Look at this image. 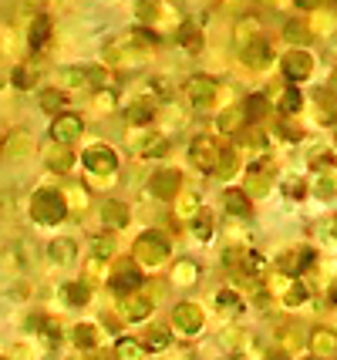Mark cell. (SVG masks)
<instances>
[{"instance_id": "cell-1", "label": "cell", "mask_w": 337, "mask_h": 360, "mask_svg": "<svg viewBox=\"0 0 337 360\" xmlns=\"http://www.w3.org/2000/svg\"><path fill=\"white\" fill-rule=\"evenodd\" d=\"M31 219L37 226H58V222L68 216V205H65V195L61 188H37L31 195V205H27Z\"/></svg>"}, {"instance_id": "cell-2", "label": "cell", "mask_w": 337, "mask_h": 360, "mask_svg": "<svg viewBox=\"0 0 337 360\" xmlns=\"http://www.w3.org/2000/svg\"><path fill=\"white\" fill-rule=\"evenodd\" d=\"M61 84H65V94L68 91H105L108 84V71L105 68H95V64H81V68H68L61 71Z\"/></svg>"}, {"instance_id": "cell-3", "label": "cell", "mask_w": 337, "mask_h": 360, "mask_svg": "<svg viewBox=\"0 0 337 360\" xmlns=\"http://www.w3.org/2000/svg\"><path fill=\"white\" fill-rule=\"evenodd\" d=\"M132 252H135L132 259H135V263H142V266H162V263L169 259L172 246H169V239H165L159 229H148V233H142L139 239H135Z\"/></svg>"}, {"instance_id": "cell-4", "label": "cell", "mask_w": 337, "mask_h": 360, "mask_svg": "<svg viewBox=\"0 0 337 360\" xmlns=\"http://www.w3.org/2000/svg\"><path fill=\"white\" fill-rule=\"evenodd\" d=\"M223 148L216 139H209V135H199V139L189 145V162H193L199 172H216V165H220V158H223Z\"/></svg>"}, {"instance_id": "cell-5", "label": "cell", "mask_w": 337, "mask_h": 360, "mask_svg": "<svg viewBox=\"0 0 337 360\" xmlns=\"http://www.w3.org/2000/svg\"><path fill=\"white\" fill-rule=\"evenodd\" d=\"M203 327H206V314H203L199 303H189V300L176 303V310H172V330H176L179 337H196Z\"/></svg>"}, {"instance_id": "cell-6", "label": "cell", "mask_w": 337, "mask_h": 360, "mask_svg": "<svg viewBox=\"0 0 337 360\" xmlns=\"http://www.w3.org/2000/svg\"><path fill=\"white\" fill-rule=\"evenodd\" d=\"M182 91H186V101L193 108H209L216 101V94H220V81L209 78V75H193L182 84Z\"/></svg>"}, {"instance_id": "cell-7", "label": "cell", "mask_w": 337, "mask_h": 360, "mask_svg": "<svg viewBox=\"0 0 337 360\" xmlns=\"http://www.w3.org/2000/svg\"><path fill=\"white\" fill-rule=\"evenodd\" d=\"M108 283H112L115 293H122V297H129V293H139V286H142V273H139V263L135 259H118L108 273Z\"/></svg>"}, {"instance_id": "cell-8", "label": "cell", "mask_w": 337, "mask_h": 360, "mask_svg": "<svg viewBox=\"0 0 337 360\" xmlns=\"http://www.w3.org/2000/svg\"><path fill=\"white\" fill-rule=\"evenodd\" d=\"M81 131H84V118L75 115V111H61L54 122H51V141L54 145H75L81 139Z\"/></svg>"}, {"instance_id": "cell-9", "label": "cell", "mask_w": 337, "mask_h": 360, "mask_svg": "<svg viewBox=\"0 0 337 360\" xmlns=\"http://www.w3.org/2000/svg\"><path fill=\"white\" fill-rule=\"evenodd\" d=\"M314 259H317V252L310 250V246H297V250H287L280 259H276V266L284 276H293V280H300L307 269L314 266Z\"/></svg>"}, {"instance_id": "cell-10", "label": "cell", "mask_w": 337, "mask_h": 360, "mask_svg": "<svg viewBox=\"0 0 337 360\" xmlns=\"http://www.w3.org/2000/svg\"><path fill=\"white\" fill-rule=\"evenodd\" d=\"M280 68H284L287 81L300 84V81H307L310 75H314V58L307 54L304 47H290L287 54H284V61H280Z\"/></svg>"}, {"instance_id": "cell-11", "label": "cell", "mask_w": 337, "mask_h": 360, "mask_svg": "<svg viewBox=\"0 0 337 360\" xmlns=\"http://www.w3.org/2000/svg\"><path fill=\"white\" fill-rule=\"evenodd\" d=\"M81 162H84V169H88L91 175H112V172H118V155H115L108 145H91V148H84Z\"/></svg>"}, {"instance_id": "cell-12", "label": "cell", "mask_w": 337, "mask_h": 360, "mask_svg": "<svg viewBox=\"0 0 337 360\" xmlns=\"http://www.w3.org/2000/svg\"><path fill=\"white\" fill-rule=\"evenodd\" d=\"M307 347H310L314 360H337V330L314 327L307 337Z\"/></svg>"}, {"instance_id": "cell-13", "label": "cell", "mask_w": 337, "mask_h": 360, "mask_svg": "<svg viewBox=\"0 0 337 360\" xmlns=\"http://www.w3.org/2000/svg\"><path fill=\"white\" fill-rule=\"evenodd\" d=\"M179 188H182V175L176 169H162L148 179V192L155 195V199H176Z\"/></svg>"}, {"instance_id": "cell-14", "label": "cell", "mask_w": 337, "mask_h": 360, "mask_svg": "<svg viewBox=\"0 0 337 360\" xmlns=\"http://www.w3.org/2000/svg\"><path fill=\"white\" fill-rule=\"evenodd\" d=\"M270 179H273V165L267 158H260V162H253V165L246 169V186H243V192H246V195H260V192L270 188Z\"/></svg>"}, {"instance_id": "cell-15", "label": "cell", "mask_w": 337, "mask_h": 360, "mask_svg": "<svg viewBox=\"0 0 337 360\" xmlns=\"http://www.w3.org/2000/svg\"><path fill=\"white\" fill-rule=\"evenodd\" d=\"M273 293L284 300L287 307H300V303H307V286H304V280H293V276H280V280L273 283Z\"/></svg>"}, {"instance_id": "cell-16", "label": "cell", "mask_w": 337, "mask_h": 360, "mask_svg": "<svg viewBox=\"0 0 337 360\" xmlns=\"http://www.w3.org/2000/svg\"><path fill=\"white\" fill-rule=\"evenodd\" d=\"M118 314H122V320H145V316L152 314V300L145 297V293H129V297H122V303H118Z\"/></svg>"}, {"instance_id": "cell-17", "label": "cell", "mask_w": 337, "mask_h": 360, "mask_svg": "<svg viewBox=\"0 0 337 360\" xmlns=\"http://www.w3.org/2000/svg\"><path fill=\"white\" fill-rule=\"evenodd\" d=\"M132 152H139L142 158H162L169 152V141L155 135V131H148V135H135L132 139Z\"/></svg>"}, {"instance_id": "cell-18", "label": "cell", "mask_w": 337, "mask_h": 360, "mask_svg": "<svg viewBox=\"0 0 337 360\" xmlns=\"http://www.w3.org/2000/svg\"><path fill=\"white\" fill-rule=\"evenodd\" d=\"M243 54V64H250V68H267V64H273V44L267 41V37H260L257 44H250V47H243L240 51Z\"/></svg>"}, {"instance_id": "cell-19", "label": "cell", "mask_w": 337, "mask_h": 360, "mask_svg": "<svg viewBox=\"0 0 337 360\" xmlns=\"http://www.w3.org/2000/svg\"><path fill=\"white\" fill-rule=\"evenodd\" d=\"M129 205L125 202H105L101 205V222H105V226H108V229H125V226H129Z\"/></svg>"}, {"instance_id": "cell-20", "label": "cell", "mask_w": 337, "mask_h": 360, "mask_svg": "<svg viewBox=\"0 0 337 360\" xmlns=\"http://www.w3.org/2000/svg\"><path fill=\"white\" fill-rule=\"evenodd\" d=\"M155 108H159V105H155V98H135L125 115H129L132 125H148V122L155 118Z\"/></svg>"}, {"instance_id": "cell-21", "label": "cell", "mask_w": 337, "mask_h": 360, "mask_svg": "<svg viewBox=\"0 0 337 360\" xmlns=\"http://www.w3.org/2000/svg\"><path fill=\"white\" fill-rule=\"evenodd\" d=\"M223 205L229 216H236V219H246L250 216V209H253V202H250V195L243 192V188H229L223 195Z\"/></svg>"}, {"instance_id": "cell-22", "label": "cell", "mask_w": 337, "mask_h": 360, "mask_svg": "<svg viewBox=\"0 0 337 360\" xmlns=\"http://www.w3.org/2000/svg\"><path fill=\"white\" fill-rule=\"evenodd\" d=\"M75 252H78V246H75V239H68V236L51 239V246H48L51 263H58V266H68V263L75 259Z\"/></svg>"}, {"instance_id": "cell-23", "label": "cell", "mask_w": 337, "mask_h": 360, "mask_svg": "<svg viewBox=\"0 0 337 360\" xmlns=\"http://www.w3.org/2000/svg\"><path fill=\"white\" fill-rule=\"evenodd\" d=\"M260 37H263V27H260L257 17H243L240 24H236V44H240V51L250 44H257Z\"/></svg>"}, {"instance_id": "cell-24", "label": "cell", "mask_w": 337, "mask_h": 360, "mask_svg": "<svg viewBox=\"0 0 337 360\" xmlns=\"http://www.w3.org/2000/svg\"><path fill=\"white\" fill-rule=\"evenodd\" d=\"M51 41V17L48 14H37L31 24V31H27V44L34 47V51H41V47Z\"/></svg>"}, {"instance_id": "cell-25", "label": "cell", "mask_w": 337, "mask_h": 360, "mask_svg": "<svg viewBox=\"0 0 337 360\" xmlns=\"http://www.w3.org/2000/svg\"><path fill=\"white\" fill-rule=\"evenodd\" d=\"M270 115V98L267 94H250L246 101H243V118L246 122H260V118H267Z\"/></svg>"}, {"instance_id": "cell-26", "label": "cell", "mask_w": 337, "mask_h": 360, "mask_svg": "<svg viewBox=\"0 0 337 360\" xmlns=\"http://www.w3.org/2000/svg\"><path fill=\"white\" fill-rule=\"evenodd\" d=\"M216 128L223 131V135H240L243 128H246V118H243V108H226L220 118H216Z\"/></svg>"}, {"instance_id": "cell-27", "label": "cell", "mask_w": 337, "mask_h": 360, "mask_svg": "<svg viewBox=\"0 0 337 360\" xmlns=\"http://www.w3.org/2000/svg\"><path fill=\"white\" fill-rule=\"evenodd\" d=\"M44 162H48L51 172H71V165H75V155H71V148H65V145H54L48 155H44Z\"/></svg>"}, {"instance_id": "cell-28", "label": "cell", "mask_w": 337, "mask_h": 360, "mask_svg": "<svg viewBox=\"0 0 337 360\" xmlns=\"http://www.w3.org/2000/svg\"><path fill=\"white\" fill-rule=\"evenodd\" d=\"M189 226H193V236L199 239V243H209L212 233H216V216H212L209 209H199V216H196Z\"/></svg>"}, {"instance_id": "cell-29", "label": "cell", "mask_w": 337, "mask_h": 360, "mask_svg": "<svg viewBox=\"0 0 337 360\" xmlns=\"http://www.w3.org/2000/svg\"><path fill=\"white\" fill-rule=\"evenodd\" d=\"M300 105H304V94L297 91V88H284V91H280V98H276V111H280L284 118L297 115V111H300Z\"/></svg>"}, {"instance_id": "cell-30", "label": "cell", "mask_w": 337, "mask_h": 360, "mask_svg": "<svg viewBox=\"0 0 337 360\" xmlns=\"http://www.w3.org/2000/svg\"><path fill=\"white\" fill-rule=\"evenodd\" d=\"M27 148H31V135H27V131H20V128H17V131H11V135H7V141L0 145V152H4V155H11V158L24 155Z\"/></svg>"}, {"instance_id": "cell-31", "label": "cell", "mask_w": 337, "mask_h": 360, "mask_svg": "<svg viewBox=\"0 0 337 360\" xmlns=\"http://www.w3.org/2000/svg\"><path fill=\"white\" fill-rule=\"evenodd\" d=\"M11 81H14V88H20V91L34 88V84H37V64H14Z\"/></svg>"}, {"instance_id": "cell-32", "label": "cell", "mask_w": 337, "mask_h": 360, "mask_svg": "<svg viewBox=\"0 0 337 360\" xmlns=\"http://www.w3.org/2000/svg\"><path fill=\"white\" fill-rule=\"evenodd\" d=\"M199 280V266H196L193 259H176V266H172V283L179 286H193Z\"/></svg>"}, {"instance_id": "cell-33", "label": "cell", "mask_w": 337, "mask_h": 360, "mask_svg": "<svg viewBox=\"0 0 337 360\" xmlns=\"http://www.w3.org/2000/svg\"><path fill=\"white\" fill-rule=\"evenodd\" d=\"M101 280H108V259L88 256V259H84V283L91 286V283H101Z\"/></svg>"}, {"instance_id": "cell-34", "label": "cell", "mask_w": 337, "mask_h": 360, "mask_svg": "<svg viewBox=\"0 0 337 360\" xmlns=\"http://www.w3.org/2000/svg\"><path fill=\"white\" fill-rule=\"evenodd\" d=\"M139 344H142L145 350H165V347H169V330L165 327H148L142 337H139Z\"/></svg>"}, {"instance_id": "cell-35", "label": "cell", "mask_w": 337, "mask_h": 360, "mask_svg": "<svg viewBox=\"0 0 337 360\" xmlns=\"http://www.w3.org/2000/svg\"><path fill=\"white\" fill-rule=\"evenodd\" d=\"M75 344L84 347V350H95V347L101 344V333H98L95 323H78V327H75Z\"/></svg>"}, {"instance_id": "cell-36", "label": "cell", "mask_w": 337, "mask_h": 360, "mask_svg": "<svg viewBox=\"0 0 337 360\" xmlns=\"http://www.w3.org/2000/svg\"><path fill=\"white\" fill-rule=\"evenodd\" d=\"M284 37H287L290 44H307L314 31H310V20H290L287 27H284Z\"/></svg>"}, {"instance_id": "cell-37", "label": "cell", "mask_w": 337, "mask_h": 360, "mask_svg": "<svg viewBox=\"0 0 337 360\" xmlns=\"http://www.w3.org/2000/svg\"><path fill=\"white\" fill-rule=\"evenodd\" d=\"M236 141H240V148H246V152H263V145H267V135L260 131V128H243L240 135H236Z\"/></svg>"}, {"instance_id": "cell-38", "label": "cell", "mask_w": 337, "mask_h": 360, "mask_svg": "<svg viewBox=\"0 0 337 360\" xmlns=\"http://www.w3.org/2000/svg\"><path fill=\"white\" fill-rule=\"evenodd\" d=\"M65 300L71 303V307H84V303L91 300V286H88L84 280L68 283V286H65Z\"/></svg>"}, {"instance_id": "cell-39", "label": "cell", "mask_w": 337, "mask_h": 360, "mask_svg": "<svg viewBox=\"0 0 337 360\" xmlns=\"http://www.w3.org/2000/svg\"><path fill=\"white\" fill-rule=\"evenodd\" d=\"M176 41H179V47H186V51H199L203 47V34H199V27L196 24H182L179 27V34H176Z\"/></svg>"}, {"instance_id": "cell-40", "label": "cell", "mask_w": 337, "mask_h": 360, "mask_svg": "<svg viewBox=\"0 0 337 360\" xmlns=\"http://www.w3.org/2000/svg\"><path fill=\"white\" fill-rule=\"evenodd\" d=\"M115 354L122 360H145V347L139 340H132V337H122L118 347H115Z\"/></svg>"}, {"instance_id": "cell-41", "label": "cell", "mask_w": 337, "mask_h": 360, "mask_svg": "<svg viewBox=\"0 0 337 360\" xmlns=\"http://www.w3.org/2000/svg\"><path fill=\"white\" fill-rule=\"evenodd\" d=\"M199 209H203V205H199V195H193V192H189V195H179V202H176L179 219H196Z\"/></svg>"}, {"instance_id": "cell-42", "label": "cell", "mask_w": 337, "mask_h": 360, "mask_svg": "<svg viewBox=\"0 0 337 360\" xmlns=\"http://www.w3.org/2000/svg\"><path fill=\"white\" fill-rule=\"evenodd\" d=\"M61 195H65V205H68V209H78V212H81V209H88V188L68 186Z\"/></svg>"}, {"instance_id": "cell-43", "label": "cell", "mask_w": 337, "mask_h": 360, "mask_svg": "<svg viewBox=\"0 0 337 360\" xmlns=\"http://www.w3.org/2000/svg\"><path fill=\"white\" fill-rule=\"evenodd\" d=\"M65 101H68V94L65 91H44L41 94V108L48 111V115H61V108H65Z\"/></svg>"}, {"instance_id": "cell-44", "label": "cell", "mask_w": 337, "mask_h": 360, "mask_svg": "<svg viewBox=\"0 0 337 360\" xmlns=\"http://www.w3.org/2000/svg\"><path fill=\"white\" fill-rule=\"evenodd\" d=\"M220 179H233L236 175V152L233 148H223V158H220V165H216V172Z\"/></svg>"}, {"instance_id": "cell-45", "label": "cell", "mask_w": 337, "mask_h": 360, "mask_svg": "<svg viewBox=\"0 0 337 360\" xmlns=\"http://www.w3.org/2000/svg\"><path fill=\"white\" fill-rule=\"evenodd\" d=\"M216 307H223V310H240V307H243V297L236 293V290L223 286V290L216 293Z\"/></svg>"}, {"instance_id": "cell-46", "label": "cell", "mask_w": 337, "mask_h": 360, "mask_svg": "<svg viewBox=\"0 0 337 360\" xmlns=\"http://www.w3.org/2000/svg\"><path fill=\"white\" fill-rule=\"evenodd\" d=\"M317 195H321V199H337V175L334 172H321V179H317Z\"/></svg>"}, {"instance_id": "cell-47", "label": "cell", "mask_w": 337, "mask_h": 360, "mask_svg": "<svg viewBox=\"0 0 337 360\" xmlns=\"http://www.w3.org/2000/svg\"><path fill=\"white\" fill-rule=\"evenodd\" d=\"M115 252V243L108 239V236H95L91 239V256H101V259H108Z\"/></svg>"}, {"instance_id": "cell-48", "label": "cell", "mask_w": 337, "mask_h": 360, "mask_svg": "<svg viewBox=\"0 0 337 360\" xmlns=\"http://www.w3.org/2000/svg\"><path fill=\"white\" fill-rule=\"evenodd\" d=\"M284 195H287V199H304L307 182L304 179H287V182H284Z\"/></svg>"}, {"instance_id": "cell-49", "label": "cell", "mask_w": 337, "mask_h": 360, "mask_svg": "<svg viewBox=\"0 0 337 360\" xmlns=\"http://www.w3.org/2000/svg\"><path fill=\"white\" fill-rule=\"evenodd\" d=\"M276 128H280V135H284V139H290V141H300V139H304L300 125H293L290 118H280V122H276Z\"/></svg>"}, {"instance_id": "cell-50", "label": "cell", "mask_w": 337, "mask_h": 360, "mask_svg": "<svg viewBox=\"0 0 337 360\" xmlns=\"http://www.w3.org/2000/svg\"><path fill=\"white\" fill-rule=\"evenodd\" d=\"M95 108L98 111H112L115 108V91H98L95 94Z\"/></svg>"}, {"instance_id": "cell-51", "label": "cell", "mask_w": 337, "mask_h": 360, "mask_svg": "<svg viewBox=\"0 0 337 360\" xmlns=\"http://www.w3.org/2000/svg\"><path fill=\"white\" fill-rule=\"evenodd\" d=\"M310 165H314V169H324V165L331 169V152H314V155H310Z\"/></svg>"}, {"instance_id": "cell-52", "label": "cell", "mask_w": 337, "mask_h": 360, "mask_svg": "<svg viewBox=\"0 0 337 360\" xmlns=\"http://www.w3.org/2000/svg\"><path fill=\"white\" fill-rule=\"evenodd\" d=\"M263 360H290V357H287V354H280V350H273V354H267Z\"/></svg>"}, {"instance_id": "cell-53", "label": "cell", "mask_w": 337, "mask_h": 360, "mask_svg": "<svg viewBox=\"0 0 337 360\" xmlns=\"http://www.w3.org/2000/svg\"><path fill=\"white\" fill-rule=\"evenodd\" d=\"M331 236H334V239H337V216H334V219H331Z\"/></svg>"}, {"instance_id": "cell-54", "label": "cell", "mask_w": 337, "mask_h": 360, "mask_svg": "<svg viewBox=\"0 0 337 360\" xmlns=\"http://www.w3.org/2000/svg\"><path fill=\"white\" fill-rule=\"evenodd\" d=\"M331 303H337V283L331 286Z\"/></svg>"}, {"instance_id": "cell-55", "label": "cell", "mask_w": 337, "mask_h": 360, "mask_svg": "<svg viewBox=\"0 0 337 360\" xmlns=\"http://www.w3.org/2000/svg\"><path fill=\"white\" fill-rule=\"evenodd\" d=\"M331 91H337V71H334V88H331Z\"/></svg>"}, {"instance_id": "cell-56", "label": "cell", "mask_w": 337, "mask_h": 360, "mask_svg": "<svg viewBox=\"0 0 337 360\" xmlns=\"http://www.w3.org/2000/svg\"><path fill=\"white\" fill-rule=\"evenodd\" d=\"M334 141H337V139H334Z\"/></svg>"}]
</instances>
